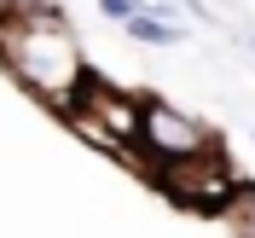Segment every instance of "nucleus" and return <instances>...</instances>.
Here are the masks:
<instances>
[{
	"instance_id": "9d476101",
	"label": "nucleus",
	"mask_w": 255,
	"mask_h": 238,
	"mask_svg": "<svg viewBox=\"0 0 255 238\" xmlns=\"http://www.w3.org/2000/svg\"><path fill=\"white\" fill-rule=\"evenodd\" d=\"M17 12H23V0H0V23H12Z\"/></svg>"
},
{
	"instance_id": "f257e3e1",
	"label": "nucleus",
	"mask_w": 255,
	"mask_h": 238,
	"mask_svg": "<svg viewBox=\"0 0 255 238\" xmlns=\"http://www.w3.org/2000/svg\"><path fill=\"white\" fill-rule=\"evenodd\" d=\"M0 70L29 99H41L52 116H64L76 105V93L93 81L76 23L52 0H23V12L0 23Z\"/></svg>"
},
{
	"instance_id": "39448f33",
	"label": "nucleus",
	"mask_w": 255,
	"mask_h": 238,
	"mask_svg": "<svg viewBox=\"0 0 255 238\" xmlns=\"http://www.w3.org/2000/svg\"><path fill=\"white\" fill-rule=\"evenodd\" d=\"M122 35L133 41V47H151V52L157 47H186L191 41V29L180 23V17H157V12H133L122 23Z\"/></svg>"
},
{
	"instance_id": "f8f14e48",
	"label": "nucleus",
	"mask_w": 255,
	"mask_h": 238,
	"mask_svg": "<svg viewBox=\"0 0 255 238\" xmlns=\"http://www.w3.org/2000/svg\"><path fill=\"white\" fill-rule=\"evenodd\" d=\"M250 145H255V122H250Z\"/></svg>"
},
{
	"instance_id": "423d86ee",
	"label": "nucleus",
	"mask_w": 255,
	"mask_h": 238,
	"mask_svg": "<svg viewBox=\"0 0 255 238\" xmlns=\"http://www.w3.org/2000/svg\"><path fill=\"white\" fill-rule=\"evenodd\" d=\"M133 12H139V0H99V17H105V23H116V29H122Z\"/></svg>"
},
{
	"instance_id": "1a4fd4ad",
	"label": "nucleus",
	"mask_w": 255,
	"mask_h": 238,
	"mask_svg": "<svg viewBox=\"0 0 255 238\" xmlns=\"http://www.w3.org/2000/svg\"><path fill=\"white\" fill-rule=\"evenodd\" d=\"M180 6H186V17H197V23H215V6H209V0H180Z\"/></svg>"
},
{
	"instance_id": "0eeeda50",
	"label": "nucleus",
	"mask_w": 255,
	"mask_h": 238,
	"mask_svg": "<svg viewBox=\"0 0 255 238\" xmlns=\"http://www.w3.org/2000/svg\"><path fill=\"white\" fill-rule=\"evenodd\" d=\"M232 233H238V238H255V198H244V204L232 209Z\"/></svg>"
},
{
	"instance_id": "9b49d317",
	"label": "nucleus",
	"mask_w": 255,
	"mask_h": 238,
	"mask_svg": "<svg viewBox=\"0 0 255 238\" xmlns=\"http://www.w3.org/2000/svg\"><path fill=\"white\" fill-rule=\"evenodd\" d=\"M244 47H250V52H255V29H250V35H244Z\"/></svg>"
},
{
	"instance_id": "f03ea898",
	"label": "nucleus",
	"mask_w": 255,
	"mask_h": 238,
	"mask_svg": "<svg viewBox=\"0 0 255 238\" xmlns=\"http://www.w3.org/2000/svg\"><path fill=\"white\" fill-rule=\"evenodd\" d=\"M139 111H145V93H128V87H111L105 76H93L76 93V105L64 111V128H70L76 140H87L93 151L122 157L133 175L151 180V163H145V151H139Z\"/></svg>"
},
{
	"instance_id": "20e7f679",
	"label": "nucleus",
	"mask_w": 255,
	"mask_h": 238,
	"mask_svg": "<svg viewBox=\"0 0 255 238\" xmlns=\"http://www.w3.org/2000/svg\"><path fill=\"white\" fill-rule=\"evenodd\" d=\"M209 145H221V134L203 122V116L180 111L174 99L162 93H145V111H139V151L145 163L157 169V163H180V157H197Z\"/></svg>"
},
{
	"instance_id": "6e6552de",
	"label": "nucleus",
	"mask_w": 255,
	"mask_h": 238,
	"mask_svg": "<svg viewBox=\"0 0 255 238\" xmlns=\"http://www.w3.org/2000/svg\"><path fill=\"white\" fill-rule=\"evenodd\" d=\"M139 12H157V17H180L186 6H180V0H139Z\"/></svg>"
},
{
	"instance_id": "7ed1b4c3",
	"label": "nucleus",
	"mask_w": 255,
	"mask_h": 238,
	"mask_svg": "<svg viewBox=\"0 0 255 238\" xmlns=\"http://www.w3.org/2000/svg\"><path fill=\"white\" fill-rule=\"evenodd\" d=\"M151 186L174 209H186V215H232L244 198H255V186L244 180V169L226 157L221 145H209L197 157H180V163H157Z\"/></svg>"
}]
</instances>
